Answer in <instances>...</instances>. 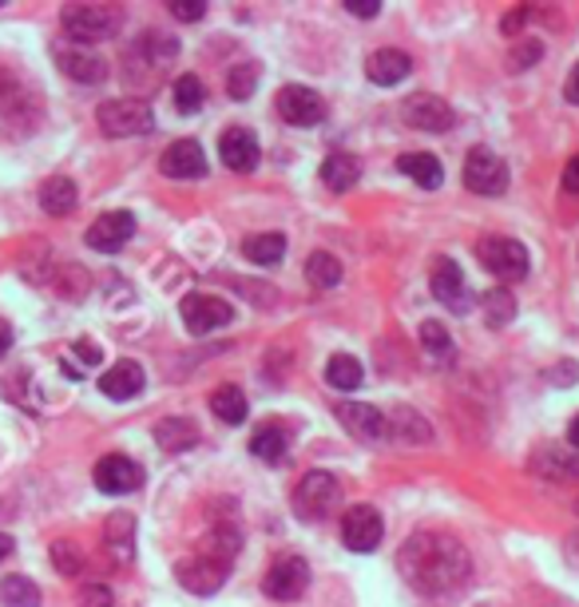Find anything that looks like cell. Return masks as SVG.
<instances>
[{"mask_svg":"<svg viewBox=\"0 0 579 607\" xmlns=\"http://www.w3.org/2000/svg\"><path fill=\"white\" fill-rule=\"evenodd\" d=\"M171 16H176V21H203V16H207V4H203V0H176V4H171Z\"/></svg>","mask_w":579,"mask_h":607,"instance_id":"obj_43","label":"cell"},{"mask_svg":"<svg viewBox=\"0 0 579 607\" xmlns=\"http://www.w3.org/2000/svg\"><path fill=\"white\" fill-rule=\"evenodd\" d=\"M132 235H135L132 211H108V215H99L96 223H92L84 242H88L92 250H99V254H116Z\"/></svg>","mask_w":579,"mask_h":607,"instance_id":"obj_16","label":"cell"},{"mask_svg":"<svg viewBox=\"0 0 579 607\" xmlns=\"http://www.w3.org/2000/svg\"><path fill=\"white\" fill-rule=\"evenodd\" d=\"M576 512H579V504H576Z\"/></svg>","mask_w":579,"mask_h":607,"instance_id":"obj_51","label":"cell"},{"mask_svg":"<svg viewBox=\"0 0 579 607\" xmlns=\"http://www.w3.org/2000/svg\"><path fill=\"white\" fill-rule=\"evenodd\" d=\"M0 604L4 607H40V587L28 575H9L0 584Z\"/></svg>","mask_w":579,"mask_h":607,"instance_id":"obj_37","label":"cell"},{"mask_svg":"<svg viewBox=\"0 0 579 607\" xmlns=\"http://www.w3.org/2000/svg\"><path fill=\"white\" fill-rule=\"evenodd\" d=\"M176 108L183 111V116H195L203 104H207V87H203V80L195 76V72H186V76L176 80Z\"/></svg>","mask_w":579,"mask_h":607,"instance_id":"obj_38","label":"cell"},{"mask_svg":"<svg viewBox=\"0 0 579 607\" xmlns=\"http://www.w3.org/2000/svg\"><path fill=\"white\" fill-rule=\"evenodd\" d=\"M9 346H12V325H9V322H0V358L9 354Z\"/></svg>","mask_w":579,"mask_h":607,"instance_id":"obj_48","label":"cell"},{"mask_svg":"<svg viewBox=\"0 0 579 607\" xmlns=\"http://www.w3.org/2000/svg\"><path fill=\"white\" fill-rule=\"evenodd\" d=\"M258 64H251V60H242V64H234L227 72V96L230 99H251L254 96V84H258Z\"/></svg>","mask_w":579,"mask_h":607,"instance_id":"obj_39","label":"cell"},{"mask_svg":"<svg viewBox=\"0 0 579 607\" xmlns=\"http://www.w3.org/2000/svg\"><path fill=\"white\" fill-rule=\"evenodd\" d=\"M401 120L405 128H417V131H453V123H457V111L448 108L445 99L433 96V92H417V96H409L401 104Z\"/></svg>","mask_w":579,"mask_h":607,"instance_id":"obj_10","label":"cell"},{"mask_svg":"<svg viewBox=\"0 0 579 607\" xmlns=\"http://www.w3.org/2000/svg\"><path fill=\"white\" fill-rule=\"evenodd\" d=\"M306 283L317 286V290H334L341 283V262L326 250H314L306 259Z\"/></svg>","mask_w":579,"mask_h":607,"instance_id":"obj_34","label":"cell"},{"mask_svg":"<svg viewBox=\"0 0 579 607\" xmlns=\"http://www.w3.org/2000/svg\"><path fill=\"white\" fill-rule=\"evenodd\" d=\"M382 536H385V521L373 504H353V509H346V516H341V540H346L350 552H373V548L382 544Z\"/></svg>","mask_w":579,"mask_h":607,"instance_id":"obj_11","label":"cell"},{"mask_svg":"<svg viewBox=\"0 0 579 607\" xmlns=\"http://www.w3.org/2000/svg\"><path fill=\"white\" fill-rule=\"evenodd\" d=\"M242 254L254 262V266H278L286 254V239L282 235H246L242 239Z\"/></svg>","mask_w":579,"mask_h":607,"instance_id":"obj_30","label":"cell"},{"mask_svg":"<svg viewBox=\"0 0 579 607\" xmlns=\"http://www.w3.org/2000/svg\"><path fill=\"white\" fill-rule=\"evenodd\" d=\"M12 552V540H9V536H4V532H0V560H4V556H9Z\"/></svg>","mask_w":579,"mask_h":607,"instance_id":"obj_50","label":"cell"},{"mask_svg":"<svg viewBox=\"0 0 579 607\" xmlns=\"http://www.w3.org/2000/svg\"><path fill=\"white\" fill-rule=\"evenodd\" d=\"M274 108H278V116H282L286 123L310 128V123H317L326 116V99L306 84H286V87H278V96H274Z\"/></svg>","mask_w":579,"mask_h":607,"instance_id":"obj_12","label":"cell"},{"mask_svg":"<svg viewBox=\"0 0 579 607\" xmlns=\"http://www.w3.org/2000/svg\"><path fill=\"white\" fill-rule=\"evenodd\" d=\"M568 445H571V449H576V453H579V413H576V421L568 425Z\"/></svg>","mask_w":579,"mask_h":607,"instance_id":"obj_49","label":"cell"},{"mask_svg":"<svg viewBox=\"0 0 579 607\" xmlns=\"http://www.w3.org/2000/svg\"><path fill=\"white\" fill-rule=\"evenodd\" d=\"M92 480L108 497H128V492H135L143 485V468L135 465L132 456L111 453V456H99V465L92 468Z\"/></svg>","mask_w":579,"mask_h":607,"instance_id":"obj_13","label":"cell"},{"mask_svg":"<svg viewBox=\"0 0 579 607\" xmlns=\"http://www.w3.org/2000/svg\"><path fill=\"white\" fill-rule=\"evenodd\" d=\"M528 468L547 480H579V453L571 445H544L532 453Z\"/></svg>","mask_w":579,"mask_h":607,"instance_id":"obj_20","label":"cell"},{"mask_svg":"<svg viewBox=\"0 0 579 607\" xmlns=\"http://www.w3.org/2000/svg\"><path fill=\"white\" fill-rule=\"evenodd\" d=\"M564 99L568 104H579V64L568 72V80H564Z\"/></svg>","mask_w":579,"mask_h":607,"instance_id":"obj_47","label":"cell"},{"mask_svg":"<svg viewBox=\"0 0 579 607\" xmlns=\"http://www.w3.org/2000/svg\"><path fill=\"white\" fill-rule=\"evenodd\" d=\"M155 441L167 453H186V449L198 445V425L191 417H164L155 425Z\"/></svg>","mask_w":579,"mask_h":607,"instance_id":"obj_26","label":"cell"},{"mask_svg":"<svg viewBox=\"0 0 579 607\" xmlns=\"http://www.w3.org/2000/svg\"><path fill=\"white\" fill-rule=\"evenodd\" d=\"M219 159L227 163V171L251 175L258 167V159H263V147H258L251 128H227L219 135Z\"/></svg>","mask_w":579,"mask_h":607,"instance_id":"obj_15","label":"cell"},{"mask_svg":"<svg viewBox=\"0 0 579 607\" xmlns=\"http://www.w3.org/2000/svg\"><path fill=\"white\" fill-rule=\"evenodd\" d=\"M143 385H147V373H143V366L132 358L116 361L111 369L99 373V393L111 397V402H132V397L143 393Z\"/></svg>","mask_w":579,"mask_h":607,"instance_id":"obj_18","label":"cell"},{"mask_svg":"<svg viewBox=\"0 0 579 607\" xmlns=\"http://www.w3.org/2000/svg\"><path fill=\"white\" fill-rule=\"evenodd\" d=\"M286 445H290V433H286L282 425H263L258 433L251 437V453L266 465H278L286 456Z\"/></svg>","mask_w":579,"mask_h":607,"instance_id":"obj_32","label":"cell"},{"mask_svg":"<svg viewBox=\"0 0 579 607\" xmlns=\"http://www.w3.org/2000/svg\"><path fill=\"white\" fill-rule=\"evenodd\" d=\"M76 354H80V361H88V366H96V361L104 358V349L92 346L88 337H80V342H76Z\"/></svg>","mask_w":579,"mask_h":607,"instance_id":"obj_46","label":"cell"},{"mask_svg":"<svg viewBox=\"0 0 579 607\" xmlns=\"http://www.w3.org/2000/svg\"><path fill=\"white\" fill-rule=\"evenodd\" d=\"M429 286H433V298H437L441 306H448L453 314H469L472 310V294H469V286H465V274H460V266L448 259V254L433 259V266H429Z\"/></svg>","mask_w":579,"mask_h":607,"instance_id":"obj_9","label":"cell"},{"mask_svg":"<svg viewBox=\"0 0 579 607\" xmlns=\"http://www.w3.org/2000/svg\"><path fill=\"white\" fill-rule=\"evenodd\" d=\"M465 187H469L472 195H504V187H508V167L496 152L488 147H472L469 159H465Z\"/></svg>","mask_w":579,"mask_h":607,"instance_id":"obj_7","label":"cell"},{"mask_svg":"<svg viewBox=\"0 0 579 607\" xmlns=\"http://www.w3.org/2000/svg\"><path fill=\"white\" fill-rule=\"evenodd\" d=\"M80 607H111L116 599H111V587L108 584H84L76 596Z\"/></svg>","mask_w":579,"mask_h":607,"instance_id":"obj_42","label":"cell"},{"mask_svg":"<svg viewBox=\"0 0 579 607\" xmlns=\"http://www.w3.org/2000/svg\"><path fill=\"white\" fill-rule=\"evenodd\" d=\"M176 52H179V40L176 36H164L159 28H147L140 36V48H135V56H143L152 68H167L176 60Z\"/></svg>","mask_w":579,"mask_h":607,"instance_id":"obj_31","label":"cell"},{"mask_svg":"<svg viewBox=\"0 0 579 607\" xmlns=\"http://www.w3.org/2000/svg\"><path fill=\"white\" fill-rule=\"evenodd\" d=\"M310 587V564L302 556H278L263 575V592L278 604H294L306 596Z\"/></svg>","mask_w":579,"mask_h":607,"instance_id":"obj_6","label":"cell"},{"mask_svg":"<svg viewBox=\"0 0 579 607\" xmlns=\"http://www.w3.org/2000/svg\"><path fill=\"white\" fill-rule=\"evenodd\" d=\"M559 187L568 191V195H579V152L568 159V167H564V175H559Z\"/></svg>","mask_w":579,"mask_h":607,"instance_id":"obj_44","label":"cell"},{"mask_svg":"<svg viewBox=\"0 0 579 607\" xmlns=\"http://www.w3.org/2000/svg\"><path fill=\"white\" fill-rule=\"evenodd\" d=\"M52 564L60 575H80L84 572V552H80L76 544H68V540H56L52 544Z\"/></svg>","mask_w":579,"mask_h":607,"instance_id":"obj_40","label":"cell"},{"mask_svg":"<svg viewBox=\"0 0 579 607\" xmlns=\"http://www.w3.org/2000/svg\"><path fill=\"white\" fill-rule=\"evenodd\" d=\"M481 310L492 330H500V325H508L516 318V294L508 286H492V290L481 294Z\"/></svg>","mask_w":579,"mask_h":607,"instance_id":"obj_33","label":"cell"},{"mask_svg":"<svg viewBox=\"0 0 579 607\" xmlns=\"http://www.w3.org/2000/svg\"><path fill=\"white\" fill-rule=\"evenodd\" d=\"M544 56V44L540 40H524V44H512V52H508V72H528Z\"/></svg>","mask_w":579,"mask_h":607,"instance_id":"obj_41","label":"cell"},{"mask_svg":"<svg viewBox=\"0 0 579 607\" xmlns=\"http://www.w3.org/2000/svg\"><path fill=\"white\" fill-rule=\"evenodd\" d=\"M397 171L409 175L417 187H425V191H437L441 183H445V167H441L437 155L429 152H405L401 159H397Z\"/></svg>","mask_w":579,"mask_h":607,"instance_id":"obj_23","label":"cell"},{"mask_svg":"<svg viewBox=\"0 0 579 607\" xmlns=\"http://www.w3.org/2000/svg\"><path fill=\"white\" fill-rule=\"evenodd\" d=\"M96 123L104 135L111 140H128V135H147L155 131V111L143 104V99H108L99 104Z\"/></svg>","mask_w":579,"mask_h":607,"instance_id":"obj_4","label":"cell"},{"mask_svg":"<svg viewBox=\"0 0 579 607\" xmlns=\"http://www.w3.org/2000/svg\"><path fill=\"white\" fill-rule=\"evenodd\" d=\"M346 12H353V16H361V21H370V16L382 12V4H377V0H346Z\"/></svg>","mask_w":579,"mask_h":607,"instance_id":"obj_45","label":"cell"},{"mask_svg":"<svg viewBox=\"0 0 579 607\" xmlns=\"http://www.w3.org/2000/svg\"><path fill=\"white\" fill-rule=\"evenodd\" d=\"M56 64L64 72L68 80H76V84H104L108 80V64L99 60V56L84 52V48H64V44H56L52 48Z\"/></svg>","mask_w":579,"mask_h":607,"instance_id":"obj_21","label":"cell"},{"mask_svg":"<svg viewBox=\"0 0 579 607\" xmlns=\"http://www.w3.org/2000/svg\"><path fill=\"white\" fill-rule=\"evenodd\" d=\"M397 572L421 596H448L469 584L472 556L448 532H413L397 552Z\"/></svg>","mask_w":579,"mask_h":607,"instance_id":"obj_1","label":"cell"},{"mask_svg":"<svg viewBox=\"0 0 579 607\" xmlns=\"http://www.w3.org/2000/svg\"><path fill=\"white\" fill-rule=\"evenodd\" d=\"M159 171L167 179H203L207 175V155L195 140H176L159 159Z\"/></svg>","mask_w":579,"mask_h":607,"instance_id":"obj_19","label":"cell"},{"mask_svg":"<svg viewBox=\"0 0 579 607\" xmlns=\"http://www.w3.org/2000/svg\"><path fill=\"white\" fill-rule=\"evenodd\" d=\"M123 12L116 4H68L60 12V28H64L68 40L76 44H99L108 36L120 33Z\"/></svg>","mask_w":579,"mask_h":607,"instance_id":"obj_2","label":"cell"},{"mask_svg":"<svg viewBox=\"0 0 579 607\" xmlns=\"http://www.w3.org/2000/svg\"><path fill=\"white\" fill-rule=\"evenodd\" d=\"M421 346H425V349H429V358L441 361V366L457 358V346H453V337H448V330H445L441 322H433V318H429V322H421Z\"/></svg>","mask_w":579,"mask_h":607,"instance_id":"obj_36","label":"cell"},{"mask_svg":"<svg viewBox=\"0 0 579 607\" xmlns=\"http://www.w3.org/2000/svg\"><path fill=\"white\" fill-rule=\"evenodd\" d=\"M409 72H413V56L401 52V48H377L365 64V76L382 87L401 84V80H409Z\"/></svg>","mask_w":579,"mask_h":607,"instance_id":"obj_22","label":"cell"},{"mask_svg":"<svg viewBox=\"0 0 579 607\" xmlns=\"http://www.w3.org/2000/svg\"><path fill=\"white\" fill-rule=\"evenodd\" d=\"M341 504V485L334 473H322V468H314V473H306V477L298 480L294 488V512L302 516V521H326L329 512Z\"/></svg>","mask_w":579,"mask_h":607,"instance_id":"obj_5","label":"cell"},{"mask_svg":"<svg viewBox=\"0 0 579 607\" xmlns=\"http://www.w3.org/2000/svg\"><path fill=\"white\" fill-rule=\"evenodd\" d=\"M334 413H338V421L346 425V433H353L358 441H370V445L389 441V417H385L382 409L361 405V402H341V405H334Z\"/></svg>","mask_w":579,"mask_h":607,"instance_id":"obj_14","label":"cell"},{"mask_svg":"<svg viewBox=\"0 0 579 607\" xmlns=\"http://www.w3.org/2000/svg\"><path fill=\"white\" fill-rule=\"evenodd\" d=\"M210 413H215L222 425H242L246 421V413H251V405H246V393H242L239 385H219V390L210 393Z\"/></svg>","mask_w":579,"mask_h":607,"instance_id":"obj_29","label":"cell"},{"mask_svg":"<svg viewBox=\"0 0 579 607\" xmlns=\"http://www.w3.org/2000/svg\"><path fill=\"white\" fill-rule=\"evenodd\" d=\"M361 378H365V369H361V361L353 354H334L326 361V381L334 390H358Z\"/></svg>","mask_w":579,"mask_h":607,"instance_id":"obj_35","label":"cell"},{"mask_svg":"<svg viewBox=\"0 0 579 607\" xmlns=\"http://www.w3.org/2000/svg\"><path fill=\"white\" fill-rule=\"evenodd\" d=\"M477 259L481 266L492 274V278H500V283H520L528 278V250L524 242L508 239V235H484L477 242Z\"/></svg>","mask_w":579,"mask_h":607,"instance_id":"obj_3","label":"cell"},{"mask_svg":"<svg viewBox=\"0 0 579 607\" xmlns=\"http://www.w3.org/2000/svg\"><path fill=\"white\" fill-rule=\"evenodd\" d=\"M176 575L186 592H195V596H215V592L227 584V564L198 552L195 560H183V564L176 568Z\"/></svg>","mask_w":579,"mask_h":607,"instance_id":"obj_17","label":"cell"},{"mask_svg":"<svg viewBox=\"0 0 579 607\" xmlns=\"http://www.w3.org/2000/svg\"><path fill=\"white\" fill-rule=\"evenodd\" d=\"M358 179H361L358 155H346V152L326 155V163H322V183H326L329 191H350Z\"/></svg>","mask_w":579,"mask_h":607,"instance_id":"obj_28","label":"cell"},{"mask_svg":"<svg viewBox=\"0 0 579 607\" xmlns=\"http://www.w3.org/2000/svg\"><path fill=\"white\" fill-rule=\"evenodd\" d=\"M132 536H135V521L128 516V512H116L108 521V528H104V544H108V552L116 564H132Z\"/></svg>","mask_w":579,"mask_h":607,"instance_id":"obj_27","label":"cell"},{"mask_svg":"<svg viewBox=\"0 0 579 607\" xmlns=\"http://www.w3.org/2000/svg\"><path fill=\"white\" fill-rule=\"evenodd\" d=\"M76 203H80V191H76V183H72L68 175H52V179H45V183H40V206H45L52 218L72 215V211H76Z\"/></svg>","mask_w":579,"mask_h":607,"instance_id":"obj_25","label":"cell"},{"mask_svg":"<svg viewBox=\"0 0 579 607\" xmlns=\"http://www.w3.org/2000/svg\"><path fill=\"white\" fill-rule=\"evenodd\" d=\"M179 314H183L186 334L203 337L222 330L234 318V310H230L227 298H215V294H186L183 302H179Z\"/></svg>","mask_w":579,"mask_h":607,"instance_id":"obj_8","label":"cell"},{"mask_svg":"<svg viewBox=\"0 0 579 607\" xmlns=\"http://www.w3.org/2000/svg\"><path fill=\"white\" fill-rule=\"evenodd\" d=\"M389 441H397V445H429L433 425L413 409H394L389 413Z\"/></svg>","mask_w":579,"mask_h":607,"instance_id":"obj_24","label":"cell"}]
</instances>
